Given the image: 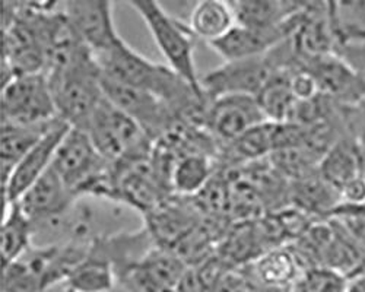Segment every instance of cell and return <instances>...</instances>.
Here are the masks:
<instances>
[{"instance_id": "cell-19", "label": "cell", "mask_w": 365, "mask_h": 292, "mask_svg": "<svg viewBox=\"0 0 365 292\" xmlns=\"http://www.w3.org/2000/svg\"><path fill=\"white\" fill-rule=\"evenodd\" d=\"M291 204L316 221H327L342 208V196L317 171L291 183Z\"/></svg>"}, {"instance_id": "cell-20", "label": "cell", "mask_w": 365, "mask_h": 292, "mask_svg": "<svg viewBox=\"0 0 365 292\" xmlns=\"http://www.w3.org/2000/svg\"><path fill=\"white\" fill-rule=\"evenodd\" d=\"M115 282L113 263L94 239L91 240L86 257L72 271L63 285L66 292H110Z\"/></svg>"}, {"instance_id": "cell-8", "label": "cell", "mask_w": 365, "mask_h": 292, "mask_svg": "<svg viewBox=\"0 0 365 292\" xmlns=\"http://www.w3.org/2000/svg\"><path fill=\"white\" fill-rule=\"evenodd\" d=\"M299 65L316 82L319 94L342 105L355 107L365 103V79L336 53L299 56Z\"/></svg>"}, {"instance_id": "cell-5", "label": "cell", "mask_w": 365, "mask_h": 292, "mask_svg": "<svg viewBox=\"0 0 365 292\" xmlns=\"http://www.w3.org/2000/svg\"><path fill=\"white\" fill-rule=\"evenodd\" d=\"M86 132L110 164L130 165L146 161L155 146V142L132 117L113 105L106 97L96 110Z\"/></svg>"}, {"instance_id": "cell-11", "label": "cell", "mask_w": 365, "mask_h": 292, "mask_svg": "<svg viewBox=\"0 0 365 292\" xmlns=\"http://www.w3.org/2000/svg\"><path fill=\"white\" fill-rule=\"evenodd\" d=\"M187 269L171 249L155 244L118 282L129 292H177Z\"/></svg>"}, {"instance_id": "cell-17", "label": "cell", "mask_w": 365, "mask_h": 292, "mask_svg": "<svg viewBox=\"0 0 365 292\" xmlns=\"http://www.w3.org/2000/svg\"><path fill=\"white\" fill-rule=\"evenodd\" d=\"M319 172L342 196L348 186L365 179V145L352 135L341 137L322 160Z\"/></svg>"}, {"instance_id": "cell-2", "label": "cell", "mask_w": 365, "mask_h": 292, "mask_svg": "<svg viewBox=\"0 0 365 292\" xmlns=\"http://www.w3.org/2000/svg\"><path fill=\"white\" fill-rule=\"evenodd\" d=\"M299 56L291 38L285 40L269 53L224 62L200 78L202 90L209 100L224 95L257 97L263 86L278 72L298 66Z\"/></svg>"}, {"instance_id": "cell-13", "label": "cell", "mask_w": 365, "mask_h": 292, "mask_svg": "<svg viewBox=\"0 0 365 292\" xmlns=\"http://www.w3.org/2000/svg\"><path fill=\"white\" fill-rule=\"evenodd\" d=\"M71 126L58 119L47 133L18 162L6 183L2 184L4 204L18 202L19 197L51 168L56 151Z\"/></svg>"}, {"instance_id": "cell-27", "label": "cell", "mask_w": 365, "mask_h": 292, "mask_svg": "<svg viewBox=\"0 0 365 292\" xmlns=\"http://www.w3.org/2000/svg\"><path fill=\"white\" fill-rule=\"evenodd\" d=\"M292 71L294 69L282 71V72H278L275 76H272V79L263 86V90L256 97L267 122H272V123L289 122L292 110L298 101L291 85Z\"/></svg>"}, {"instance_id": "cell-15", "label": "cell", "mask_w": 365, "mask_h": 292, "mask_svg": "<svg viewBox=\"0 0 365 292\" xmlns=\"http://www.w3.org/2000/svg\"><path fill=\"white\" fill-rule=\"evenodd\" d=\"M299 12L288 24L278 28H252L237 24L224 38L209 44V47L220 54L224 62L266 54L292 37Z\"/></svg>"}, {"instance_id": "cell-28", "label": "cell", "mask_w": 365, "mask_h": 292, "mask_svg": "<svg viewBox=\"0 0 365 292\" xmlns=\"http://www.w3.org/2000/svg\"><path fill=\"white\" fill-rule=\"evenodd\" d=\"M349 278L330 271L314 268L302 273L295 292H346Z\"/></svg>"}, {"instance_id": "cell-12", "label": "cell", "mask_w": 365, "mask_h": 292, "mask_svg": "<svg viewBox=\"0 0 365 292\" xmlns=\"http://www.w3.org/2000/svg\"><path fill=\"white\" fill-rule=\"evenodd\" d=\"M203 217L192 197L171 194L143 215V228L157 246L174 249L202 222Z\"/></svg>"}, {"instance_id": "cell-18", "label": "cell", "mask_w": 365, "mask_h": 292, "mask_svg": "<svg viewBox=\"0 0 365 292\" xmlns=\"http://www.w3.org/2000/svg\"><path fill=\"white\" fill-rule=\"evenodd\" d=\"M250 269L252 285L259 289H287L298 283L306 268L291 246L273 249L252 265L246 266Z\"/></svg>"}, {"instance_id": "cell-29", "label": "cell", "mask_w": 365, "mask_h": 292, "mask_svg": "<svg viewBox=\"0 0 365 292\" xmlns=\"http://www.w3.org/2000/svg\"><path fill=\"white\" fill-rule=\"evenodd\" d=\"M346 292H365V269L349 278Z\"/></svg>"}, {"instance_id": "cell-1", "label": "cell", "mask_w": 365, "mask_h": 292, "mask_svg": "<svg viewBox=\"0 0 365 292\" xmlns=\"http://www.w3.org/2000/svg\"><path fill=\"white\" fill-rule=\"evenodd\" d=\"M46 75L58 119L72 129L86 132L96 110L104 100L101 69L94 53L83 46L68 63Z\"/></svg>"}, {"instance_id": "cell-16", "label": "cell", "mask_w": 365, "mask_h": 292, "mask_svg": "<svg viewBox=\"0 0 365 292\" xmlns=\"http://www.w3.org/2000/svg\"><path fill=\"white\" fill-rule=\"evenodd\" d=\"M291 38L301 57H316L336 51L329 2L304 4Z\"/></svg>"}, {"instance_id": "cell-22", "label": "cell", "mask_w": 365, "mask_h": 292, "mask_svg": "<svg viewBox=\"0 0 365 292\" xmlns=\"http://www.w3.org/2000/svg\"><path fill=\"white\" fill-rule=\"evenodd\" d=\"M36 225L29 219L18 202L4 204V218L0 226V253L2 266L22 257L33 247Z\"/></svg>"}, {"instance_id": "cell-26", "label": "cell", "mask_w": 365, "mask_h": 292, "mask_svg": "<svg viewBox=\"0 0 365 292\" xmlns=\"http://www.w3.org/2000/svg\"><path fill=\"white\" fill-rule=\"evenodd\" d=\"M329 12L336 51L346 46L365 43V0L329 2Z\"/></svg>"}, {"instance_id": "cell-4", "label": "cell", "mask_w": 365, "mask_h": 292, "mask_svg": "<svg viewBox=\"0 0 365 292\" xmlns=\"http://www.w3.org/2000/svg\"><path fill=\"white\" fill-rule=\"evenodd\" d=\"M128 5L142 18L167 66L185 79L196 93L205 95L195 61V41L187 22L170 15L161 4L150 0H132ZM206 97V95H205Z\"/></svg>"}, {"instance_id": "cell-3", "label": "cell", "mask_w": 365, "mask_h": 292, "mask_svg": "<svg viewBox=\"0 0 365 292\" xmlns=\"http://www.w3.org/2000/svg\"><path fill=\"white\" fill-rule=\"evenodd\" d=\"M51 168L78 196L110 200L111 164L98 152L88 132L71 127L58 145Z\"/></svg>"}, {"instance_id": "cell-14", "label": "cell", "mask_w": 365, "mask_h": 292, "mask_svg": "<svg viewBox=\"0 0 365 292\" xmlns=\"http://www.w3.org/2000/svg\"><path fill=\"white\" fill-rule=\"evenodd\" d=\"M78 197L60 175L50 168L19 197L18 203L37 231L40 224H51L65 217L73 208Z\"/></svg>"}, {"instance_id": "cell-21", "label": "cell", "mask_w": 365, "mask_h": 292, "mask_svg": "<svg viewBox=\"0 0 365 292\" xmlns=\"http://www.w3.org/2000/svg\"><path fill=\"white\" fill-rule=\"evenodd\" d=\"M237 24L252 28H278L288 24L304 6L289 0H237L231 2Z\"/></svg>"}, {"instance_id": "cell-23", "label": "cell", "mask_w": 365, "mask_h": 292, "mask_svg": "<svg viewBox=\"0 0 365 292\" xmlns=\"http://www.w3.org/2000/svg\"><path fill=\"white\" fill-rule=\"evenodd\" d=\"M57 120L58 119L48 125L38 126H25L2 122V130H0V170H2V184L6 183L18 162Z\"/></svg>"}, {"instance_id": "cell-25", "label": "cell", "mask_w": 365, "mask_h": 292, "mask_svg": "<svg viewBox=\"0 0 365 292\" xmlns=\"http://www.w3.org/2000/svg\"><path fill=\"white\" fill-rule=\"evenodd\" d=\"M218 161L205 154H190L177 160L171 174L173 193L181 197L197 196L214 179Z\"/></svg>"}, {"instance_id": "cell-24", "label": "cell", "mask_w": 365, "mask_h": 292, "mask_svg": "<svg viewBox=\"0 0 365 292\" xmlns=\"http://www.w3.org/2000/svg\"><path fill=\"white\" fill-rule=\"evenodd\" d=\"M187 24L196 38L212 44L231 31L237 25V18L231 2L203 0L193 6Z\"/></svg>"}, {"instance_id": "cell-6", "label": "cell", "mask_w": 365, "mask_h": 292, "mask_svg": "<svg viewBox=\"0 0 365 292\" xmlns=\"http://www.w3.org/2000/svg\"><path fill=\"white\" fill-rule=\"evenodd\" d=\"M0 114L2 122L25 126L48 125L58 119L47 75L15 76L2 86Z\"/></svg>"}, {"instance_id": "cell-9", "label": "cell", "mask_w": 365, "mask_h": 292, "mask_svg": "<svg viewBox=\"0 0 365 292\" xmlns=\"http://www.w3.org/2000/svg\"><path fill=\"white\" fill-rule=\"evenodd\" d=\"M266 122L256 97L224 95L210 100L205 114L203 129L217 140L220 148H222L250 129Z\"/></svg>"}, {"instance_id": "cell-7", "label": "cell", "mask_w": 365, "mask_h": 292, "mask_svg": "<svg viewBox=\"0 0 365 292\" xmlns=\"http://www.w3.org/2000/svg\"><path fill=\"white\" fill-rule=\"evenodd\" d=\"M101 83L104 97L132 117L154 142L164 137L178 122L173 110L157 95L108 79L103 73Z\"/></svg>"}, {"instance_id": "cell-10", "label": "cell", "mask_w": 365, "mask_h": 292, "mask_svg": "<svg viewBox=\"0 0 365 292\" xmlns=\"http://www.w3.org/2000/svg\"><path fill=\"white\" fill-rule=\"evenodd\" d=\"M79 40L94 56L111 48L121 37L114 25V4L106 0H68L58 2Z\"/></svg>"}]
</instances>
